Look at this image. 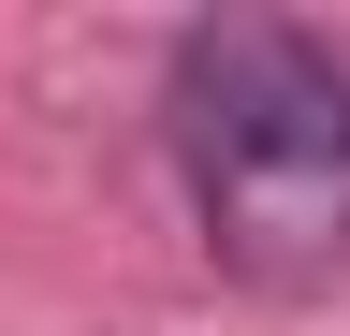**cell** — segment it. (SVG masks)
<instances>
[{"instance_id": "1", "label": "cell", "mask_w": 350, "mask_h": 336, "mask_svg": "<svg viewBox=\"0 0 350 336\" xmlns=\"http://www.w3.org/2000/svg\"><path fill=\"white\" fill-rule=\"evenodd\" d=\"M175 146H190L204 248L248 278H336L350 263V59L321 29L234 15L175 59Z\"/></svg>"}]
</instances>
